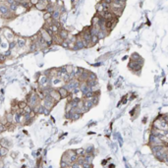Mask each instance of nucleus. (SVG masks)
<instances>
[{"mask_svg": "<svg viewBox=\"0 0 168 168\" xmlns=\"http://www.w3.org/2000/svg\"><path fill=\"white\" fill-rule=\"evenodd\" d=\"M0 15L2 16V18L4 19H10L11 15H14L10 12L9 10V7L4 3V2H1L0 3Z\"/></svg>", "mask_w": 168, "mask_h": 168, "instance_id": "obj_1", "label": "nucleus"}, {"mask_svg": "<svg viewBox=\"0 0 168 168\" xmlns=\"http://www.w3.org/2000/svg\"><path fill=\"white\" fill-rule=\"evenodd\" d=\"M39 35L42 37V39L47 43V45L48 46H50L51 45V43L53 42V40H52V36L45 30V28H41L40 29V31H39Z\"/></svg>", "mask_w": 168, "mask_h": 168, "instance_id": "obj_2", "label": "nucleus"}, {"mask_svg": "<svg viewBox=\"0 0 168 168\" xmlns=\"http://www.w3.org/2000/svg\"><path fill=\"white\" fill-rule=\"evenodd\" d=\"M49 96H50L54 101H56V102H58V101H60V100L62 99V97H61L58 89H55V88H53V89H51V90L49 91Z\"/></svg>", "mask_w": 168, "mask_h": 168, "instance_id": "obj_3", "label": "nucleus"}, {"mask_svg": "<svg viewBox=\"0 0 168 168\" xmlns=\"http://www.w3.org/2000/svg\"><path fill=\"white\" fill-rule=\"evenodd\" d=\"M61 12H60V10H59V8L58 7H56V9L53 11V13L51 14V19L53 20V21H59L60 20V17H61Z\"/></svg>", "mask_w": 168, "mask_h": 168, "instance_id": "obj_4", "label": "nucleus"}, {"mask_svg": "<svg viewBox=\"0 0 168 168\" xmlns=\"http://www.w3.org/2000/svg\"><path fill=\"white\" fill-rule=\"evenodd\" d=\"M58 91H59V93H60V95H61V97L62 98H67L68 96H69V94H70V92H69V90L66 88V87H59L58 88Z\"/></svg>", "mask_w": 168, "mask_h": 168, "instance_id": "obj_5", "label": "nucleus"}, {"mask_svg": "<svg viewBox=\"0 0 168 168\" xmlns=\"http://www.w3.org/2000/svg\"><path fill=\"white\" fill-rule=\"evenodd\" d=\"M58 36L62 39V40H66L69 37V32L66 29H60L58 32Z\"/></svg>", "mask_w": 168, "mask_h": 168, "instance_id": "obj_6", "label": "nucleus"}, {"mask_svg": "<svg viewBox=\"0 0 168 168\" xmlns=\"http://www.w3.org/2000/svg\"><path fill=\"white\" fill-rule=\"evenodd\" d=\"M5 36L7 37V40H8V42H10V41H13L14 40V38H15V35H14V33L10 30V29H6V31H5Z\"/></svg>", "mask_w": 168, "mask_h": 168, "instance_id": "obj_7", "label": "nucleus"}, {"mask_svg": "<svg viewBox=\"0 0 168 168\" xmlns=\"http://www.w3.org/2000/svg\"><path fill=\"white\" fill-rule=\"evenodd\" d=\"M46 6H47V4H46V3H44V2H41V1H39V2L35 5L36 9H37V10H39V11H45Z\"/></svg>", "mask_w": 168, "mask_h": 168, "instance_id": "obj_8", "label": "nucleus"}, {"mask_svg": "<svg viewBox=\"0 0 168 168\" xmlns=\"http://www.w3.org/2000/svg\"><path fill=\"white\" fill-rule=\"evenodd\" d=\"M16 43H17V46L22 48V47H24L26 45V39L23 38V37H18L17 40H16Z\"/></svg>", "mask_w": 168, "mask_h": 168, "instance_id": "obj_9", "label": "nucleus"}, {"mask_svg": "<svg viewBox=\"0 0 168 168\" xmlns=\"http://www.w3.org/2000/svg\"><path fill=\"white\" fill-rule=\"evenodd\" d=\"M56 9V5L54 3H49V4H47V6H46V9H45V11L47 12V13H50V14H52L53 13V11Z\"/></svg>", "mask_w": 168, "mask_h": 168, "instance_id": "obj_10", "label": "nucleus"}, {"mask_svg": "<svg viewBox=\"0 0 168 168\" xmlns=\"http://www.w3.org/2000/svg\"><path fill=\"white\" fill-rule=\"evenodd\" d=\"M98 41H99V38H98L97 35H91V38H90V46H91V45H95Z\"/></svg>", "mask_w": 168, "mask_h": 168, "instance_id": "obj_11", "label": "nucleus"}, {"mask_svg": "<svg viewBox=\"0 0 168 168\" xmlns=\"http://www.w3.org/2000/svg\"><path fill=\"white\" fill-rule=\"evenodd\" d=\"M95 10H96L97 14H98V13H101V12H103V11H104L103 6H102L101 2H99V3H97V4H96V6H95Z\"/></svg>", "mask_w": 168, "mask_h": 168, "instance_id": "obj_12", "label": "nucleus"}, {"mask_svg": "<svg viewBox=\"0 0 168 168\" xmlns=\"http://www.w3.org/2000/svg\"><path fill=\"white\" fill-rule=\"evenodd\" d=\"M27 105H28L27 101H19V102H18V107H19L20 110H24Z\"/></svg>", "mask_w": 168, "mask_h": 168, "instance_id": "obj_13", "label": "nucleus"}, {"mask_svg": "<svg viewBox=\"0 0 168 168\" xmlns=\"http://www.w3.org/2000/svg\"><path fill=\"white\" fill-rule=\"evenodd\" d=\"M65 70H66V73L67 74H72L73 73V71H74V67L72 66V65H67V66H65Z\"/></svg>", "mask_w": 168, "mask_h": 168, "instance_id": "obj_14", "label": "nucleus"}, {"mask_svg": "<svg viewBox=\"0 0 168 168\" xmlns=\"http://www.w3.org/2000/svg\"><path fill=\"white\" fill-rule=\"evenodd\" d=\"M8 153V147H4L2 146L0 149V156H5Z\"/></svg>", "mask_w": 168, "mask_h": 168, "instance_id": "obj_15", "label": "nucleus"}, {"mask_svg": "<svg viewBox=\"0 0 168 168\" xmlns=\"http://www.w3.org/2000/svg\"><path fill=\"white\" fill-rule=\"evenodd\" d=\"M38 48H37V46H36V44H35V42H31L30 43V45H29V50L31 51V52H34L35 50H37Z\"/></svg>", "mask_w": 168, "mask_h": 168, "instance_id": "obj_16", "label": "nucleus"}, {"mask_svg": "<svg viewBox=\"0 0 168 168\" xmlns=\"http://www.w3.org/2000/svg\"><path fill=\"white\" fill-rule=\"evenodd\" d=\"M8 45H9V50H12L13 48H15V46L17 45V43H16V41H15V40H13V41L8 42Z\"/></svg>", "mask_w": 168, "mask_h": 168, "instance_id": "obj_17", "label": "nucleus"}, {"mask_svg": "<svg viewBox=\"0 0 168 168\" xmlns=\"http://www.w3.org/2000/svg\"><path fill=\"white\" fill-rule=\"evenodd\" d=\"M66 18H67V14H66V13L61 14L60 20H61V23H62V24H65V22H66Z\"/></svg>", "mask_w": 168, "mask_h": 168, "instance_id": "obj_18", "label": "nucleus"}, {"mask_svg": "<svg viewBox=\"0 0 168 168\" xmlns=\"http://www.w3.org/2000/svg\"><path fill=\"white\" fill-rule=\"evenodd\" d=\"M43 19H44L45 21H47V20L51 19V14H50V13H47V12H45V13L43 14Z\"/></svg>", "mask_w": 168, "mask_h": 168, "instance_id": "obj_19", "label": "nucleus"}, {"mask_svg": "<svg viewBox=\"0 0 168 168\" xmlns=\"http://www.w3.org/2000/svg\"><path fill=\"white\" fill-rule=\"evenodd\" d=\"M60 45H61L62 47H64V48H69V43H68L67 40H63V41L61 42Z\"/></svg>", "mask_w": 168, "mask_h": 168, "instance_id": "obj_20", "label": "nucleus"}, {"mask_svg": "<svg viewBox=\"0 0 168 168\" xmlns=\"http://www.w3.org/2000/svg\"><path fill=\"white\" fill-rule=\"evenodd\" d=\"M28 2H29L31 5H34V6H35V5L39 2V0H28Z\"/></svg>", "mask_w": 168, "mask_h": 168, "instance_id": "obj_21", "label": "nucleus"}, {"mask_svg": "<svg viewBox=\"0 0 168 168\" xmlns=\"http://www.w3.org/2000/svg\"><path fill=\"white\" fill-rule=\"evenodd\" d=\"M1 46H2V48H5L6 46H7V43H5V42H1V44H0Z\"/></svg>", "mask_w": 168, "mask_h": 168, "instance_id": "obj_22", "label": "nucleus"}, {"mask_svg": "<svg viewBox=\"0 0 168 168\" xmlns=\"http://www.w3.org/2000/svg\"><path fill=\"white\" fill-rule=\"evenodd\" d=\"M146 120H147V118H146V117H144V118L142 119V123H143V124H144V123H146Z\"/></svg>", "mask_w": 168, "mask_h": 168, "instance_id": "obj_23", "label": "nucleus"}, {"mask_svg": "<svg viewBox=\"0 0 168 168\" xmlns=\"http://www.w3.org/2000/svg\"><path fill=\"white\" fill-rule=\"evenodd\" d=\"M106 163H107V160H103V161L101 162V164H102V165H105Z\"/></svg>", "mask_w": 168, "mask_h": 168, "instance_id": "obj_24", "label": "nucleus"}, {"mask_svg": "<svg viewBox=\"0 0 168 168\" xmlns=\"http://www.w3.org/2000/svg\"><path fill=\"white\" fill-rule=\"evenodd\" d=\"M109 168H115V165H114V164H111V165H109Z\"/></svg>", "mask_w": 168, "mask_h": 168, "instance_id": "obj_25", "label": "nucleus"}, {"mask_svg": "<svg viewBox=\"0 0 168 168\" xmlns=\"http://www.w3.org/2000/svg\"><path fill=\"white\" fill-rule=\"evenodd\" d=\"M1 42H2V39H1V37H0V44H1Z\"/></svg>", "mask_w": 168, "mask_h": 168, "instance_id": "obj_26", "label": "nucleus"}, {"mask_svg": "<svg viewBox=\"0 0 168 168\" xmlns=\"http://www.w3.org/2000/svg\"><path fill=\"white\" fill-rule=\"evenodd\" d=\"M1 147H2V145H1V144H0V149H1Z\"/></svg>", "mask_w": 168, "mask_h": 168, "instance_id": "obj_27", "label": "nucleus"}]
</instances>
